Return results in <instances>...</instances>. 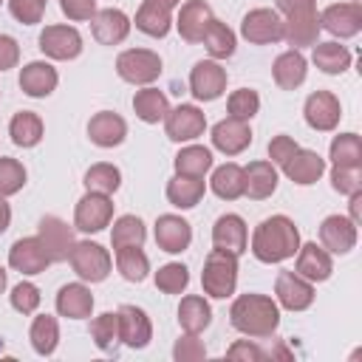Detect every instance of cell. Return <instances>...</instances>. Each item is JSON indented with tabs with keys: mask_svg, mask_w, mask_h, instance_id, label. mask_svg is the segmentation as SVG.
Returning <instances> with one entry per match:
<instances>
[{
	"mask_svg": "<svg viewBox=\"0 0 362 362\" xmlns=\"http://www.w3.org/2000/svg\"><path fill=\"white\" fill-rule=\"evenodd\" d=\"M300 249V229L288 215L263 218L252 235V255L260 263H283Z\"/></svg>",
	"mask_w": 362,
	"mask_h": 362,
	"instance_id": "cell-1",
	"label": "cell"
},
{
	"mask_svg": "<svg viewBox=\"0 0 362 362\" xmlns=\"http://www.w3.org/2000/svg\"><path fill=\"white\" fill-rule=\"evenodd\" d=\"M229 322L246 337L266 339L280 325V308L266 294H240L229 308Z\"/></svg>",
	"mask_w": 362,
	"mask_h": 362,
	"instance_id": "cell-2",
	"label": "cell"
},
{
	"mask_svg": "<svg viewBox=\"0 0 362 362\" xmlns=\"http://www.w3.org/2000/svg\"><path fill=\"white\" fill-rule=\"evenodd\" d=\"M201 286H204V294H209L215 300L232 297L235 286H238V255L223 252V249H212L204 260Z\"/></svg>",
	"mask_w": 362,
	"mask_h": 362,
	"instance_id": "cell-3",
	"label": "cell"
},
{
	"mask_svg": "<svg viewBox=\"0 0 362 362\" xmlns=\"http://www.w3.org/2000/svg\"><path fill=\"white\" fill-rule=\"evenodd\" d=\"M68 260H71L74 274L79 280H85V283H102L110 274V266H113L110 252L105 246H99V243H90V240L74 243Z\"/></svg>",
	"mask_w": 362,
	"mask_h": 362,
	"instance_id": "cell-4",
	"label": "cell"
},
{
	"mask_svg": "<svg viewBox=\"0 0 362 362\" xmlns=\"http://www.w3.org/2000/svg\"><path fill=\"white\" fill-rule=\"evenodd\" d=\"M116 74L130 85H150L161 76V57L150 48H127L116 57Z\"/></svg>",
	"mask_w": 362,
	"mask_h": 362,
	"instance_id": "cell-5",
	"label": "cell"
},
{
	"mask_svg": "<svg viewBox=\"0 0 362 362\" xmlns=\"http://www.w3.org/2000/svg\"><path fill=\"white\" fill-rule=\"evenodd\" d=\"M240 37L252 45H272L283 40V17L274 8H252L240 20Z\"/></svg>",
	"mask_w": 362,
	"mask_h": 362,
	"instance_id": "cell-6",
	"label": "cell"
},
{
	"mask_svg": "<svg viewBox=\"0 0 362 362\" xmlns=\"http://www.w3.org/2000/svg\"><path fill=\"white\" fill-rule=\"evenodd\" d=\"M113 221V201L102 192H85L74 209V226L79 232H102Z\"/></svg>",
	"mask_w": 362,
	"mask_h": 362,
	"instance_id": "cell-7",
	"label": "cell"
},
{
	"mask_svg": "<svg viewBox=\"0 0 362 362\" xmlns=\"http://www.w3.org/2000/svg\"><path fill=\"white\" fill-rule=\"evenodd\" d=\"M40 51L48 59H76L82 54V34L74 25H45L40 31Z\"/></svg>",
	"mask_w": 362,
	"mask_h": 362,
	"instance_id": "cell-8",
	"label": "cell"
},
{
	"mask_svg": "<svg viewBox=\"0 0 362 362\" xmlns=\"http://www.w3.org/2000/svg\"><path fill=\"white\" fill-rule=\"evenodd\" d=\"M226 90V68H221L215 59H201L189 71V93L198 102H215Z\"/></svg>",
	"mask_w": 362,
	"mask_h": 362,
	"instance_id": "cell-9",
	"label": "cell"
},
{
	"mask_svg": "<svg viewBox=\"0 0 362 362\" xmlns=\"http://www.w3.org/2000/svg\"><path fill=\"white\" fill-rule=\"evenodd\" d=\"M303 116H305V124L311 130L328 133V130H334L339 124L342 105L331 90H314V93H308V99L303 105Z\"/></svg>",
	"mask_w": 362,
	"mask_h": 362,
	"instance_id": "cell-10",
	"label": "cell"
},
{
	"mask_svg": "<svg viewBox=\"0 0 362 362\" xmlns=\"http://www.w3.org/2000/svg\"><path fill=\"white\" fill-rule=\"evenodd\" d=\"M164 130H167V139L170 141H192L198 136H204L206 130V116L201 107L195 105H178L173 110H167L164 116Z\"/></svg>",
	"mask_w": 362,
	"mask_h": 362,
	"instance_id": "cell-11",
	"label": "cell"
},
{
	"mask_svg": "<svg viewBox=\"0 0 362 362\" xmlns=\"http://www.w3.org/2000/svg\"><path fill=\"white\" fill-rule=\"evenodd\" d=\"M8 266L20 274H42L51 266V255L45 252L42 240L34 238H20L8 249Z\"/></svg>",
	"mask_w": 362,
	"mask_h": 362,
	"instance_id": "cell-12",
	"label": "cell"
},
{
	"mask_svg": "<svg viewBox=\"0 0 362 362\" xmlns=\"http://www.w3.org/2000/svg\"><path fill=\"white\" fill-rule=\"evenodd\" d=\"M274 294L286 311H305L314 303V283L297 272H280L274 280Z\"/></svg>",
	"mask_w": 362,
	"mask_h": 362,
	"instance_id": "cell-13",
	"label": "cell"
},
{
	"mask_svg": "<svg viewBox=\"0 0 362 362\" xmlns=\"http://www.w3.org/2000/svg\"><path fill=\"white\" fill-rule=\"evenodd\" d=\"M116 317H119V342L122 345H127L133 351H141V348L150 345V339H153V322H150V317L141 308L122 305L116 311Z\"/></svg>",
	"mask_w": 362,
	"mask_h": 362,
	"instance_id": "cell-14",
	"label": "cell"
},
{
	"mask_svg": "<svg viewBox=\"0 0 362 362\" xmlns=\"http://www.w3.org/2000/svg\"><path fill=\"white\" fill-rule=\"evenodd\" d=\"M320 25L339 40L356 37L362 31V6L359 3H331L320 14Z\"/></svg>",
	"mask_w": 362,
	"mask_h": 362,
	"instance_id": "cell-15",
	"label": "cell"
},
{
	"mask_svg": "<svg viewBox=\"0 0 362 362\" xmlns=\"http://www.w3.org/2000/svg\"><path fill=\"white\" fill-rule=\"evenodd\" d=\"M37 238L42 240L45 252L51 255V263H65L68 255H71V249H74V243H76L74 240V229L62 218H57V215H45L40 221Z\"/></svg>",
	"mask_w": 362,
	"mask_h": 362,
	"instance_id": "cell-16",
	"label": "cell"
},
{
	"mask_svg": "<svg viewBox=\"0 0 362 362\" xmlns=\"http://www.w3.org/2000/svg\"><path fill=\"white\" fill-rule=\"evenodd\" d=\"M320 246L328 255H348L356 246V223L345 215H328L320 223Z\"/></svg>",
	"mask_w": 362,
	"mask_h": 362,
	"instance_id": "cell-17",
	"label": "cell"
},
{
	"mask_svg": "<svg viewBox=\"0 0 362 362\" xmlns=\"http://www.w3.org/2000/svg\"><path fill=\"white\" fill-rule=\"evenodd\" d=\"M20 90L25 93V96H31V99H45V96H51L54 90H57V82H59V74H57V68L51 65V62H45V59H34V62H28V65H23L20 68Z\"/></svg>",
	"mask_w": 362,
	"mask_h": 362,
	"instance_id": "cell-18",
	"label": "cell"
},
{
	"mask_svg": "<svg viewBox=\"0 0 362 362\" xmlns=\"http://www.w3.org/2000/svg\"><path fill=\"white\" fill-rule=\"evenodd\" d=\"M212 246L215 249H223V252H232V255H243L249 249V229H246V221L235 212H226L215 221L212 226Z\"/></svg>",
	"mask_w": 362,
	"mask_h": 362,
	"instance_id": "cell-19",
	"label": "cell"
},
{
	"mask_svg": "<svg viewBox=\"0 0 362 362\" xmlns=\"http://www.w3.org/2000/svg\"><path fill=\"white\" fill-rule=\"evenodd\" d=\"M212 20L215 17H212V8H209L206 0H187L178 8L175 28H178V34H181L184 42H201Z\"/></svg>",
	"mask_w": 362,
	"mask_h": 362,
	"instance_id": "cell-20",
	"label": "cell"
},
{
	"mask_svg": "<svg viewBox=\"0 0 362 362\" xmlns=\"http://www.w3.org/2000/svg\"><path fill=\"white\" fill-rule=\"evenodd\" d=\"M209 139H212V147L221 150L223 156H238L252 144V130H249V122L226 116L212 127Z\"/></svg>",
	"mask_w": 362,
	"mask_h": 362,
	"instance_id": "cell-21",
	"label": "cell"
},
{
	"mask_svg": "<svg viewBox=\"0 0 362 362\" xmlns=\"http://www.w3.org/2000/svg\"><path fill=\"white\" fill-rule=\"evenodd\" d=\"M90 31L99 45H119L130 34V20L119 8H102L90 17Z\"/></svg>",
	"mask_w": 362,
	"mask_h": 362,
	"instance_id": "cell-22",
	"label": "cell"
},
{
	"mask_svg": "<svg viewBox=\"0 0 362 362\" xmlns=\"http://www.w3.org/2000/svg\"><path fill=\"white\" fill-rule=\"evenodd\" d=\"M127 136V122L113 110H99L88 122V139L96 147H119Z\"/></svg>",
	"mask_w": 362,
	"mask_h": 362,
	"instance_id": "cell-23",
	"label": "cell"
},
{
	"mask_svg": "<svg viewBox=\"0 0 362 362\" xmlns=\"http://www.w3.org/2000/svg\"><path fill=\"white\" fill-rule=\"evenodd\" d=\"M156 243L161 252L178 255L192 243V226L181 215H158L156 221Z\"/></svg>",
	"mask_w": 362,
	"mask_h": 362,
	"instance_id": "cell-24",
	"label": "cell"
},
{
	"mask_svg": "<svg viewBox=\"0 0 362 362\" xmlns=\"http://www.w3.org/2000/svg\"><path fill=\"white\" fill-rule=\"evenodd\" d=\"M277 189V167L272 161H249L243 167V195L252 201L272 198Z\"/></svg>",
	"mask_w": 362,
	"mask_h": 362,
	"instance_id": "cell-25",
	"label": "cell"
},
{
	"mask_svg": "<svg viewBox=\"0 0 362 362\" xmlns=\"http://www.w3.org/2000/svg\"><path fill=\"white\" fill-rule=\"evenodd\" d=\"M294 272L300 277L311 280V283H325L331 277V272H334V260H331V255L322 246L303 243L297 249V266H294Z\"/></svg>",
	"mask_w": 362,
	"mask_h": 362,
	"instance_id": "cell-26",
	"label": "cell"
},
{
	"mask_svg": "<svg viewBox=\"0 0 362 362\" xmlns=\"http://www.w3.org/2000/svg\"><path fill=\"white\" fill-rule=\"evenodd\" d=\"M320 14L317 8L314 11H303V14H291L283 20V40L291 45V48H305V45H314L320 40Z\"/></svg>",
	"mask_w": 362,
	"mask_h": 362,
	"instance_id": "cell-27",
	"label": "cell"
},
{
	"mask_svg": "<svg viewBox=\"0 0 362 362\" xmlns=\"http://www.w3.org/2000/svg\"><path fill=\"white\" fill-rule=\"evenodd\" d=\"M283 173L288 175V181L300 184V187H308V184H317L320 175L325 173V158L317 153V150H305L300 147L283 167Z\"/></svg>",
	"mask_w": 362,
	"mask_h": 362,
	"instance_id": "cell-28",
	"label": "cell"
},
{
	"mask_svg": "<svg viewBox=\"0 0 362 362\" xmlns=\"http://www.w3.org/2000/svg\"><path fill=\"white\" fill-rule=\"evenodd\" d=\"M305 74H308V62L297 48L283 51L272 65V76L283 90H297L305 82Z\"/></svg>",
	"mask_w": 362,
	"mask_h": 362,
	"instance_id": "cell-29",
	"label": "cell"
},
{
	"mask_svg": "<svg viewBox=\"0 0 362 362\" xmlns=\"http://www.w3.org/2000/svg\"><path fill=\"white\" fill-rule=\"evenodd\" d=\"M57 311L68 320H85L93 311V294L85 283H65L57 291Z\"/></svg>",
	"mask_w": 362,
	"mask_h": 362,
	"instance_id": "cell-30",
	"label": "cell"
},
{
	"mask_svg": "<svg viewBox=\"0 0 362 362\" xmlns=\"http://www.w3.org/2000/svg\"><path fill=\"white\" fill-rule=\"evenodd\" d=\"M133 23H136V28H139L141 34L161 40V37H167L170 28H173V14H170V8H164V6H158V3H153V0H144V3L139 6V11H136V20H133Z\"/></svg>",
	"mask_w": 362,
	"mask_h": 362,
	"instance_id": "cell-31",
	"label": "cell"
},
{
	"mask_svg": "<svg viewBox=\"0 0 362 362\" xmlns=\"http://www.w3.org/2000/svg\"><path fill=\"white\" fill-rule=\"evenodd\" d=\"M212 322V308L209 303L201 297V294H187L181 297V305H178V325L187 331V334H201L204 328H209Z\"/></svg>",
	"mask_w": 362,
	"mask_h": 362,
	"instance_id": "cell-32",
	"label": "cell"
},
{
	"mask_svg": "<svg viewBox=\"0 0 362 362\" xmlns=\"http://www.w3.org/2000/svg\"><path fill=\"white\" fill-rule=\"evenodd\" d=\"M311 59H314V65H317L322 74H331V76L345 74V71L351 68V62H354L351 51H348L345 45L334 42V40H331V42H314Z\"/></svg>",
	"mask_w": 362,
	"mask_h": 362,
	"instance_id": "cell-33",
	"label": "cell"
},
{
	"mask_svg": "<svg viewBox=\"0 0 362 362\" xmlns=\"http://www.w3.org/2000/svg\"><path fill=\"white\" fill-rule=\"evenodd\" d=\"M42 133H45V124L34 110H20L8 122V136L17 147H37L42 141Z\"/></svg>",
	"mask_w": 362,
	"mask_h": 362,
	"instance_id": "cell-34",
	"label": "cell"
},
{
	"mask_svg": "<svg viewBox=\"0 0 362 362\" xmlns=\"http://www.w3.org/2000/svg\"><path fill=\"white\" fill-rule=\"evenodd\" d=\"M206 184L204 178H187V175H173L167 181V201L178 209H192L204 198Z\"/></svg>",
	"mask_w": 362,
	"mask_h": 362,
	"instance_id": "cell-35",
	"label": "cell"
},
{
	"mask_svg": "<svg viewBox=\"0 0 362 362\" xmlns=\"http://www.w3.org/2000/svg\"><path fill=\"white\" fill-rule=\"evenodd\" d=\"M173 164H175V175L204 178V175L212 170V150H209V147H201V144L181 147Z\"/></svg>",
	"mask_w": 362,
	"mask_h": 362,
	"instance_id": "cell-36",
	"label": "cell"
},
{
	"mask_svg": "<svg viewBox=\"0 0 362 362\" xmlns=\"http://www.w3.org/2000/svg\"><path fill=\"white\" fill-rule=\"evenodd\" d=\"M209 187L212 192L221 198V201H235L243 195V167L235 164V161H226L221 167H215L212 178H209Z\"/></svg>",
	"mask_w": 362,
	"mask_h": 362,
	"instance_id": "cell-37",
	"label": "cell"
},
{
	"mask_svg": "<svg viewBox=\"0 0 362 362\" xmlns=\"http://www.w3.org/2000/svg\"><path fill=\"white\" fill-rule=\"evenodd\" d=\"M133 110L144 124H158V122H164V116L170 110V102L158 88H144V90H136Z\"/></svg>",
	"mask_w": 362,
	"mask_h": 362,
	"instance_id": "cell-38",
	"label": "cell"
},
{
	"mask_svg": "<svg viewBox=\"0 0 362 362\" xmlns=\"http://www.w3.org/2000/svg\"><path fill=\"white\" fill-rule=\"evenodd\" d=\"M28 339H31V348L40 356H51L57 351V345H59V322H57V317H51V314L34 317Z\"/></svg>",
	"mask_w": 362,
	"mask_h": 362,
	"instance_id": "cell-39",
	"label": "cell"
},
{
	"mask_svg": "<svg viewBox=\"0 0 362 362\" xmlns=\"http://www.w3.org/2000/svg\"><path fill=\"white\" fill-rule=\"evenodd\" d=\"M116 269L127 283H141L150 272V257L141 252V246H122L116 249Z\"/></svg>",
	"mask_w": 362,
	"mask_h": 362,
	"instance_id": "cell-40",
	"label": "cell"
},
{
	"mask_svg": "<svg viewBox=\"0 0 362 362\" xmlns=\"http://www.w3.org/2000/svg\"><path fill=\"white\" fill-rule=\"evenodd\" d=\"M204 48H206V54L212 57V59H226V57H232L235 54V45H238V40H235V31L226 25V23H221V20H212L209 23V28H206V34H204Z\"/></svg>",
	"mask_w": 362,
	"mask_h": 362,
	"instance_id": "cell-41",
	"label": "cell"
},
{
	"mask_svg": "<svg viewBox=\"0 0 362 362\" xmlns=\"http://www.w3.org/2000/svg\"><path fill=\"white\" fill-rule=\"evenodd\" d=\"M328 156L334 167H362V139L356 133H339L334 136Z\"/></svg>",
	"mask_w": 362,
	"mask_h": 362,
	"instance_id": "cell-42",
	"label": "cell"
},
{
	"mask_svg": "<svg viewBox=\"0 0 362 362\" xmlns=\"http://www.w3.org/2000/svg\"><path fill=\"white\" fill-rule=\"evenodd\" d=\"M147 238V229H144V221L136 218V215H122L113 221V232H110V243L113 249H122V246H141Z\"/></svg>",
	"mask_w": 362,
	"mask_h": 362,
	"instance_id": "cell-43",
	"label": "cell"
},
{
	"mask_svg": "<svg viewBox=\"0 0 362 362\" xmlns=\"http://www.w3.org/2000/svg\"><path fill=\"white\" fill-rule=\"evenodd\" d=\"M90 337H93L99 351L116 354V345H119V317H116V311H105V314L93 317L90 320Z\"/></svg>",
	"mask_w": 362,
	"mask_h": 362,
	"instance_id": "cell-44",
	"label": "cell"
},
{
	"mask_svg": "<svg viewBox=\"0 0 362 362\" xmlns=\"http://www.w3.org/2000/svg\"><path fill=\"white\" fill-rule=\"evenodd\" d=\"M122 184V173L116 164H93L88 173H85V189L88 192H102V195H113Z\"/></svg>",
	"mask_w": 362,
	"mask_h": 362,
	"instance_id": "cell-45",
	"label": "cell"
},
{
	"mask_svg": "<svg viewBox=\"0 0 362 362\" xmlns=\"http://www.w3.org/2000/svg\"><path fill=\"white\" fill-rule=\"evenodd\" d=\"M189 286V269L184 263H164L156 272V288L164 294H181Z\"/></svg>",
	"mask_w": 362,
	"mask_h": 362,
	"instance_id": "cell-46",
	"label": "cell"
},
{
	"mask_svg": "<svg viewBox=\"0 0 362 362\" xmlns=\"http://www.w3.org/2000/svg\"><path fill=\"white\" fill-rule=\"evenodd\" d=\"M226 110H229L232 119H240V122L255 119V113L260 110V96H257V90H252V88L232 90L229 99H226Z\"/></svg>",
	"mask_w": 362,
	"mask_h": 362,
	"instance_id": "cell-47",
	"label": "cell"
},
{
	"mask_svg": "<svg viewBox=\"0 0 362 362\" xmlns=\"http://www.w3.org/2000/svg\"><path fill=\"white\" fill-rule=\"evenodd\" d=\"M23 187H25V167L17 158L0 156V195L3 198L17 195Z\"/></svg>",
	"mask_w": 362,
	"mask_h": 362,
	"instance_id": "cell-48",
	"label": "cell"
},
{
	"mask_svg": "<svg viewBox=\"0 0 362 362\" xmlns=\"http://www.w3.org/2000/svg\"><path fill=\"white\" fill-rule=\"evenodd\" d=\"M11 308L14 311H20V314H34L37 308H40V288L34 286V283H28V280H23V283H17L14 288H11Z\"/></svg>",
	"mask_w": 362,
	"mask_h": 362,
	"instance_id": "cell-49",
	"label": "cell"
},
{
	"mask_svg": "<svg viewBox=\"0 0 362 362\" xmlns=\"http://www.w3.org/2000/svg\"><path fill=\"white\" fill-rule=\"evenodd\" d=\"M331 187L339 195H354L362 189V167H334L331 170Z\"/></svg>",
	"mask_w": 362,
	"mask_h": 362,
	"instance_id": "cell-50",
	"label": "cell"
},
{
	"mask_svg": "<svg viewBox=\"0 0 362 362\" xmlns=\"http://www.w3.org/2000/svg\"><path fill=\"white\" fill-rule=\"evenodd\" d=\"M8 11H11V17L17 23L34 25L45 14V0H8Z\"/></svg>",
	"mask_w": 362,
	"mask_h": 362,
	"instance_id": "cell-51",
	"label": "cell"
},
{
	"mask_svg": "<svg viewBox=\"0 0 362 362\" xmlns=\"http://www.w3.org/2000/svg\"><path fill=\"white\" fill-rule=\"evenodd\" d=\"M173 359H175V362H201V359H206V348H204V342L198 339V334L181 337V339L175 342V348H173Z\"/></svg>",
	"mask_w": 362,
	"mask_h": 362,
	"instance_id": "cell-52",
	"label": "cell"
},
{
	"mask_svg": "<svg viewBox=\"0 0 362 362\" xmlns=\"http://www.w3.org/2000/svg\"><path fill=\"white\" fill-rule=\"evenodd\" d=\"M297 150H300V144H297L291 136H286V133H280V136H274V139L269 141V158H272L274 167H286V161H288Z\"/></svg>",
	"mask_w": 362,
	"mask_h": 362,
	"instance_id": "cell-53",
	"label": "cell"
},
{
	"mask_svg": "<svg viewBox=\"0 0 362 362\" xmlns=\"http://www.w3.org/2000/svg\"><path fill=\"white\" fill-rule=\"evenodd\" d=\"M226 359H240V362H263V359H269V354H266L260 345L249 342V339H238L235 345H229V348H226Z\"/></svg>",
	"mask_w": 362,
	"mask_h": 362,
	"instance_id": "cell-54",
	"label": "cell"
},
{
	"mask_svg": "<svg viewBox=\"0 0 362 362\" xmlns=\"http://www.w3.org/2000/svg\"><path fill=\"white\" fill-rule=\"evenodd\" d=\"M59 8L68 20H90L96 14V0H59Z\"/></svg>",
	"mask_w": 362,
	"mask_h": 362,
	"instance_id": "cell-55",
	"label": "cell"
},
{
	"mask_svg": "<svg viewBox=\"0 0 362 362\" xmlns=\"http://www.w3.org/2000/svg\"><path fill=\"white\" fill-rule=\"evenodd\" d=\"M20 62V45L14 37L0 34V71H8Z\"/></svg>",
	"mask_w": 362,
	"mask_h": 362,
	"instance_id": "cell-56",
	"label": "cell"
},
{
	"mask_svg": "<svg viewBox=\"0 0 362 362\" xmlns=\"http://www.w3.org/2000/svg\"><path fill=\"white\" fill-rule=\"evenodd\" d=\"M277 11H283L286 17L291 14H303V11H314L317 8V0H274Z\"/></svg>",
	"mask_w": 362,
	"mask_h": 362,
	"instance_id": "cell-57",
	"label": "cell"
},
{
	"mask_svg": "<svg viewBox=\"0 0 362 362\" xmlns=\"http://www.w3.org/2000/svg\"><path fill=\"white\" fill-rule=\"evenodd\" d=\"M359 204H362V189L351 195V221H354L356 226H359V218H362V206H359Z\"/></svg>",
	"mask_w": 362,
	"mask_h": 362,
	"instance_id": "cell-58",
	"label": "cell"
},
{
	"mask_svg": "<svg viewBox=\"0 0 362 362\" xmlns=\"http://www.w3.org/2000/svg\"><path fill=\"white\" fill-rule=\"evenodd\" d=\"M8 223H11V206H8L6 198L0 195V235L8 229Z\"/></svg>",
	"mask_w": 362,
	"mask_h": 362,
	"instance_id": "cell-59",
	"label": "cell"
},
{
	"mask_svg": "<svg viewBox=\"0 0 362 362\" xmlns=\"http://www.w3.org/2000/svg\"><path fill=\"white\" fill-rule=\"evenodd\" d=\"M153 3H158V6H164V8H175V6H181V0H153Z\"/></svg>",
	"mask_w": 362,
	"mask_h": 362,
	"instance_id": "cell-60",
	"label": "cell"
},
{
	"mask_svg": "<svg viewBox=\"0 0 362 362\" xmlns=\"http://www.w3.org/2000/svg\"><path fill=\"white\" fill-rule=\"evenodd\" d=\"M6 283H8V274H6V269L0 266V294L6 291Z\"/></svg>",
	"mask_w": 362,
	"mask_h": 362,
	"instance_id": "cell-61",
	"label": "cell"
},
{
	"mask_svg": "<svg viewBox=\"0 0 362 362\" xmlns=\"http://www.w3.org/2000/svg\"><path fill=\"white\" fill-rule=\"evenodd\" d=\"M45 3H48V0H45Z\"/></svg>",
	"mask_w": 362,
	"mask_h": 362,
	"instance_id": "cell-62",
	"label": "cell"
},
{
	"mask_svg": "<svg viewBox=\"0 0 362 362\" xmlns=\"http://www.w3.org/2000/svg\"><path fill=\"white\" fill-rule=\"evenodd\" d=\"M0 3H3V0H0Z\"/></svg>",
	"mask_w": 362,
	"mask_h": 362,
	"instance_id": "cell-63",
	"label": "cell"
}]
</instances>
